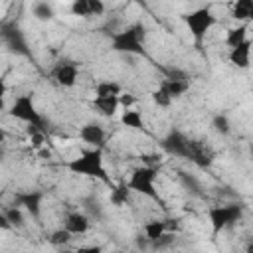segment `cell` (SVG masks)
Instances as JSON below:
<instances>
[{"label":"cell","mask_w":253,"mask_h":253,"mask_svg":"<svg viewBox=\"0 0 253 253\" xmlns=\"http://www.w3.org/2000/svg\"><path fill=\"white\" fill-rule=\"evenodd\" d=\"M89 4V16H101L105 14V4L101 0H87Z\"/></svg>","instance_id":"obj_31"},{"label":"cell","mask_w":253,"mask_h":253,"mask_svg":"<svg viewBox=\"0 0 253 253\" xmlns=\"http://www.w3.org/2000/svg\"><path fill=\"white\" fill-rule=\"evenodd\" d=\"M77 75H79V69L71 61H61L53 69V79L61 87H73L77 83Z\"/></svg>","instance_id":"obj_11"},{"label":"cell","mask_w":253,"mask_h":253,"mask_svg":"<svg viewBox=\"0 0 253 253\" xmlns=\"http://www.w3.org/2000/svg\"><path fill=\"white\" fill-rule=\"evenodd\" d=\"M211 128L217 132V134H227L229 130H231V123H229V119L225 117V115H215L213 119H211Z\"/></svg>","instance_id":"obj_26"},{"label":"cell","mask_w":253,"mask_h":253,"mask_svg":"<svg viewBox=\"0 0 253 253\" xmlns=\"http://www.w3.org/2000/svg\"><path fill=\"white\" fill-rule=\"evenodd\" d=\"M156 168L154 166H140V168H134L126 186L130 192H136V194H142L150 200H158V192L154 188V180H156Z\"/></svg>","instance_id":"obj_7"},{"label":"cell","mask_w":253,"mask_h":253,"mask_svg":"<svg viewBox=\"0 0 253 253\" xmlns=\"http://www.w3.org/2000/svg\"><path fill=\"white\" fill-rule=\"evenodd\" d=\"M89 217L83 213V211H71V213H67L65 215V219H63V227L71 233V235H81V233H85L87 229H89Z\"/></svg>","instance_id":"obj_13"},{"label":"cell","mask_w":253,"mask_h":253,"mask_svg":"<svg viewBox=\"0 0 253 253\" xmlns=\"http://www.w3.org/2000/svg\"><path fill=\"white\" fill-rule=\"evenodd\" d=\"M30 142H32L34 148H42L43 142H45V134H43V132H36V134L30 136Z\"/></svg>","instance_id":"obj_34"},{"label":"cell","mask_w":253,"mask_h":253,"mask_svg":"<svg viewBox=\"0 0 253 253\" xmlns=\"http://www.w3.org/2000/svg\"><path fill=\"white\" fill-rule=\"evenodd\" d=\"M73 174L79 176H87V178H95L101 180L105 184H111V178L105 170V160H103V148H91V150H83L79 156L71 158L65 164Z\"/></svg>","instance_id":"obj_1"},{"label":"cell","mask_w":253,"mask_h":253,"mask_svg":"<svg viewBox=\"0 0 253 253\" xmlns=\"http://www.w3.org/2000/svg\"><path fill=\"white\" fill-rule=\"evenodd\" d=\"M32 12H34V16H36L38 20H42V22H49V20L53 18V8H51V4H47V2H36V4L32 6Z\"/></svg>","instance_id":"obj_24"},{"label":"cell","mask_w":253,"mask_h":253,"mask_svg":"<svg viewBox=\"0 0 253 253\" xmlns=\"http://www.w3.org/2000/svg\"><path fill=\"white\" fill-rule=\"evenodd\" d=\"M57 253H75V251H69V249H63V247H61Z\"/></svg>","instance_id":"obj_39"},{"label":"cell","mask_w":253,"mask_h":253,"mask_svg":"<svg viewBox=\"0 0 253 253\" xmlns=\"http://www.w3.org/2000/svg\"><path fill=\"white\" fill-rule=\"evenodd\" d=\"M93 107H95L101 115L113 117V115L117 113V109H119V99H117V97H95Z\"/></svg>","instance_id":"obj_16"},{"label":"cell","mask_w":253,"mask_h":253,"mask_svg":"<svg viewBox=\"0 0 253 253\" xmlns=\"http://www.w3.org/2000/svg\"><path fill=\"white\" fill-rule=\"evenodd\" d=\"M174 239H176V233H164V235H160L158 239L148 241V247H150L152 251H160V249L170 247V245L174 243Z\"/></svg>","instance_id":"obj_27"},{"label":"cell","mask_w":253,"mask_h":253,"mask_svg":"<svg viewBox=\"0 0 253 253\" xmlns=\"http://www.w3.org/2000/svg\"><path fill=\"white\" fill-rule=\"evenodd\" d=\"M0 229H2V231H10V229H12V225H10V221L6 219L4 211H0Z\"/></svg>","instance_id":"obj_36"},{"label":"cell","mask_w":253,"mask_h":253,"mask_svg":"<svg viewBox=\"0 0 253 253\" xmlns=\"http://www.w3.org/2000/svg\"><path fill=\"white\" fill-rule=\"evenodd\" d=\"M144 40H146V28H144V24L136 22V24H132L121 32L111 34V49L119 51V53L146 55Z\"/></svg>","instance_id":"obj_2"},{"label":"cell","mask_w":253,"mask_h":253,"mask_svg":"<svg viewBox=\"0 0 253 253\" xmlns=\"http://www.w3.org/2000/svg\"><path fill=\"white\" fill-rule=\"evenodd\" d=\"M75 253H103L101 245H81L75 249Z\"/></svg>","instance_id":"obj_35"},{"label":"cell","mask_w":253,"mask_h":253,"mask_svg":"<svg viewBox=\"0 0 253 253\" xmlns=\"http://www.w3.org/2000/svg\"><path fill=\"white\" fill-rule=\"evenodd\" d=\"M6 142V130L4 128H0V146Z\"/></svg>","instance_id":"obj_38"},{"label":"cell","mask_w":253,"mask_h":253,"mask_svg":"<svg viewBox=\"0 0 253 253\" xmlns=\"http://www.w3.org/2000/svg\"><path fill=\"white\" fill-rule=\"evenodd\" d=\"M164 229H166V233L180 231V219H164Z\"/></svg>","instance_id":"obj_33"},{"label":"cell","mask_w":253,"mask_h":253,"mask_svg":"<svg viewBox=\"0 0 253 253\" xmlns=\"http://www.w3.org/2000/svg\"><path fill=\"white\" fill-rule=\"evenodd\" d=\"M71 14L73 16H81V18H89V4H87V0H75L71 4Z\"/></svg>","instance_id":"obj_30"},{"label":"cell","mask_w":253,"mask_h":253,"mask_svg":"<svg viewBox=\"0 0 253 253\" xmlns=\"http://www.w3.org/2000/svg\"><path fill=\"white\" fill-rule=\"evenodd\" d=\"M184 22L194 38L196 47H202L206 34L215 26V16L211 14V6H202L190 14H184Z\"/></svg>","instance_id":"obj_3"},{"label":"cell","mask_w":253,"mask_h":253,"mask_svg":"<svg viewBox=\"0 0 253 253\" xmlns=\"http://www.w3.org/2000/svg\"><path fill=\"white\" fill-rule=\"evenodd\" d=\"M231 18L235 20H251L253 18V2L251 0H237L233 4V10H231Z\"/></svg>","instance_id":"obj_19"},{"label":"cell","mask_w":253,"mask_h":253,"mask_svg":"<svg viewBox=\"0 0 253 253\" xmlns=\"http://www.w3.org/2000/svg\"><path fill=\"white\" fill-rule=\"evenodd\" d=\"M160 89H164L170 99H178V97H182V95L190 89V81H170V79H162Z\"/></svg>","instance_id":"obj_15"},{"label":"cell","mask_w":253,"mask_h":253,"mask_svg":"<svg viewBox=\"0 0 253 253\" xmlns=\"http://www.w3.org/2000/svg\"><path fill=\"white\" fill-rule=\"evenodd\" d=\"M164 71V79H170V81H190V75L184 71V69H180V67H164L162 69Z\"/></svg>","instance_id":"obj_28"},{"label":"cell","mask_w":253,"mask_h":253,"mask_svg":"<svg viewBox=\"0 0 253 253\" xmlns=\"http://www.w3.org/2000/svg\"><path fill=\"white\" fill-rule=\"evenodd\" d=\"M79 138L93 148H103L105 144V128L99 123H87L79 128Z\"/></svg>","instance_id":"obj_12"},{"label":"cell","mask_w":253,"mask_h":253,"mask_svg":"<svg viewBox=\"0 0 253 253\" xmlns=\"http://www.w3.org/2000/svg\"><path fill=\"white\" fill-rule=\"evenodd\" d=\"M71 239H73V235H71L65 227H59V229L51 231L49 237H47V241H49L51 245H55V247H63V245H67Z\"/></svg>","instance_id":"obj_23"},{"label":"cell","mask_w":253,"mask_h":253,"mask_svg":"<svg viewBox=\"0 0 253 253\" xmlns=\"http://www.w3.org/2000/svg\"><path fill=\"white\" fill-rule=\"evenodd\" d=\"M6 91H8V87H6V81L0 77V105L4 103V95H6Z\"/></svg>","instance_id":"obj_37"},{"label":"cell","mask_w":253,"mask_h":253,"mask_svg":"<svg viewBox=\"0 0 253 253\" xmlns=\"http://www.w3.org/2000/svg\"><path fill=\"white\" fill-rule=\"evenodd\" d=\"M10 117H14V119H18V121H22V123H26V125H32V126H38L40 130H45V121H43V117L40 115V111L36 109V105H34V99H32V95L30 93H26V95H20L14 103H12V107H10Z\"/></svg>","instance_id":"obj_6"},{"label":"cell","mask_w":253,"mask_h":253,"mask_svg":"<svg viewBox=\"0 0 253 253\" xmlns=\"http://www.w3.org/2000/svg\"><path fill=\"white\" fill-rule=\"evenodd\" d=\"M121 93L123 87L117 81H99L95 85V97H119Z\"/></svg>","instance_id":"obj_18"},{"label":"cell","mask_w":253,"mask_h":253,"mask_svg":"<svg viewBox=\"0 0 253 253\" xmlns=\"http://www.w3.org/2000/svg\"><path fill=\"white\" fill-rule=\"evenodd\" d=\"M188 160H192L200 168H208L213 162V150L206 142H202V140H190Z\"/></svg>","instance_id":"obj_10"},{"label":"cell","mask_w":253,"mask_h":253,"mask_svg":"<svg viewBox=\"0 0 253 253\" xmlns=\"http://www.w3.org/2000/svg\"><path fill=\"white\" fill-rule=\"evenodd\" d=\"M166 233V229H164V219H152V221H148L146 225H144V237L148 239V241H154V239H158L160 235H164Z\"/></svg>","instance_id":"obj_22"},{"label":"cell","mask_w":253,"mask_h":253,"mask_svg":"<svg viewBox=\"0 0 253 253\" xmlns=\"http://www.w3.org/2000/svg\"><path fill=\"white\" fill-rule=\"evenodd\" d=\"M243 215V208L239 204H231V206H213L208 210V217L211 223V235H219L225 227L235 225Z\"/></svg>","instance_id":"obj_5"},{"label":"cell","mask_w":253,"mask_h":253,"mask_svg":"<svg viewBox=\"0 0 253 253\" xmlns=\"http://www.w3.org/2000/svg\"><path fill=\"white\" fill-rule=\"evenodd\" d=\"M115 253H123V251H115Z\"/></svg>","instance_id":"obj_40"},{"label":"cell","mask_w":253,"mask_h":253,"mask_svg":"<svg viewBox=\"0 0 253 253\" xmlns=\"http://www.w3.org/2000/svg\"><path fill=\"white\" fill-rule=\"evenodd\" d=\"M150 97H152V103L156 105V107H162V109H166V107H170V103H172V99L166 95V91L164 89H154L152 93H150Z\"/></svg>","instance_id":"obj_29"},{"label":"cell","mask_w":253,"mask_h":253,"mask_svg":"<svg viewBox=\"0 0 253 253\" xmlns=\"http://www.w3.org/2000/svg\"><path fill=\"white\" fill-rule=\"evenodd\" d=\"M0 38L6 43L10 53L20 55V57H32V49H30V43L26 40V34L16 20L4 22L0 26Z\"/></svg>","instance_id":"obj_4"},{"label":"cell","mask_w":253,"mask_h":253,"mask_svg":"<svg viewBox=\"0 0 253 253\" xmlns=\"http://www.w3.org/2000/svg\"><path fill=\"white\" fill-rule=\"evenodd\" d=\"M121 123L126 126V128H132V130H142L144 128V121H142V115L134 109H125L123 117H121Z\"/></svg>","instance_id":"obj_20"},{"label":"cell","mask_w":253,"mask_h":253,"mask_svg":"<svg viewBox=\"0 0 253 253\" xmlns=\"http://www.w3.org/2000/svg\"><path fill=\"white\" fill-rule=\"evenodd\" d=\"M126 253H134V251H126Z\"/></svg>","instance_id":"obj_41"},{"label":"cell","mask_w":253,"mask_h":253,"mask_svg":"<svg viewBox=\"0 0 253 253\" xmlns=\"http://www.w3.org/2000/svg\"><path fill=\"white\" fill-rule=\"evenodd\" d=\"M247 30H249V24H241V26H235V28H229L227 30V36H225V43L233 49L237 47L239 43H243L247 40Z\"/></svg>","instance_id":"obj_17"},{"label":"cell","mask_w":253,"mask_h":253,"mask_svg":"<svg viewBox=\"0 0 253 253\" xmlns=\"http://www.w3.org/2000/svg\"><path fill=\"white\" fill-rule=\"evenodd\" d=\"M128 198H130V190H128L126 182L111 188V204L113 206H125L128 202Z\"/></svg>","instance_id":"obj_21"},{"label":"cell","mask_w":253,"mask_h":253,"mask_svg":"<svg viewBox=\"0 0 253 253\" xmlns=\"http://www.w3.org/2000/svg\"><path fill=\"white\" fill-rule=\"evenodd\" d=\"M117 99H119V105L125 107V109H130V107L136 103V97H134L132 93H121Z\"/></svg>","instance_id":"obj_32"},{"label":"cell","mask_w":253,"mask_h":253,"mask_svg":"<svg viewBox=\"0 0 253 253\" xmlns=\"http://www.w3.org/2000/svg\"><path fill=\"white\" fill-rule=\"evenodd\" d=\"M249 53H251V40L247 38L243 43H239L237 47L229 49V61H231L235 67L247 69V67H249Z\"/></svg>","instance_id":"obj_14"},{"label":"cell","mask_w":253,"mask_h":253,"mask_svg":"<svg viewBox=\"0 0 253 253\" xmlns=\"http://www.w3.org/2000/svg\"><path fill=\"white\" fill-rule=\"evenodd\" d=\"M4 215H6V219L10 221V225L12 227H24V211L20 210V208H14V206H10V208H6L4 210Z\"/></svg>","instance_id":"obj_25"},{"label":"cell","mask_w":253,"mask_h":253,"mask_svg":"<svg viewBox=\"0 0 253 253\" xmlns=\"http://www.w3.org/2000/svg\"><path fill=\"white\" fill-rule=\"evenodd\" d=\"M160 146L164 152L172 154V156H178V158H186L188 160V150H190V138L182 132V130H176L172 128L162 140H160Z\"/></svg>","instance_id":"obj_9"},{"label":"cell","mask_w":253,"mask_h":253,"mask_svg":"<svg viewBox=\"0 0 253 253\" xmlns=\"http://www.w3.org/2000/svg\"><path fill=\"white\" fill-rule=\"evenodd\" d=\"M42 200H43V192H40V190L16 192L12 206L20 208L22 211H28L36 221H40V217H42Z\"/></svg>","instance_id":"obj_8"}]
</instances>
